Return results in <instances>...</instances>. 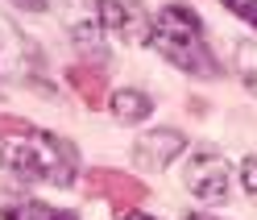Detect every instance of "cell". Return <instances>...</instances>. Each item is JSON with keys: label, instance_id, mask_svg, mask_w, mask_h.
<instances>
[{"label": "cell", "instance_id": "cell-1", "mask_svg": "<svg viewBox=\"0 0 257 220\" xmlns=\"http://www.w3.org/2000/svg\"><path fill=\"white\" fill-rule=\"evenodd\" d=\"M0 166L29 183L71 187L79 175V150L67 137L38 129L21 117H0Z\"/></svg>", "mask_w": 257, "mask_h": 220}, {"label": "cell", "instance_id": "cell-2", "mask_svg": "<svg viewBox=\"0 0 257 220\" xmlns=\"http://www.w3.org/2000/svg\"><path fill=\"white\" fill-rule=\"evenodd\" d=\"M150 42L158 46V54H162L166 62H174V67L187 71V75H199V79L220 75V58L212 54V46H207V38H203L199 13L191 5H183V0L158 9V21H154V38Z\"/></svg>", "mask_w": 257, "mask_h": 220}, {"label": "cell", "instance_id": "cell-3", "mask_svg": "<svg viewBox=\"0 0 257 220\" xmlns=\"http://www.w3.org/2000/svg\"><path fill=\"white\" fill-rule=\"evenodd\" d=\"M95 13H100V25L124 46H146L154 38V17L141 0H95Z\"/></svg>", "mask_w": 257, "mask_h": 220}, {"label": "cell", "instance_id": "cell-4", "mask_svg": "<svg viewBox=\"0 0 257 220\" xmlns=\"http://www.w3.org/2000/svg\"><path fill=\"white\" fill-rule=\"evenodd\" d=\"M83 187H87V195L108 199L116 212H133L137 203H146V199H150V187L141 183V179L124 175V170H112V166H91Z\"/></svg>", "mask_w": 257, "mask_h": 220}, {"label": "cell", "instance_id": "cell-5", "mask_svg": "<svg viewBox=\"0 0 257 220\" xmlns=\"http://www.w3.org/2000/svg\"><path fill=\"white\" fill-rule=\"evenodd\" d=\"M183 183H187V191L195 199L216 203V199L228 195L232 166H228V158H220V154H191V162L183 170Z\"/></svg>", "mask_w": 257, "mask_h": 220}, {"label": "cell", "instance_id": "cell-6", "mask_svg": "<svg viewBox=\"0 0 257 220\" xmlns=\"http://www.w3.org/2000/svg\"><path fill=\"white\" fill-rule=\"evenodd\" d=\"M187 150V137L179 129H150L133 141V162L141 170H166Z\"/></svg>", "mask_w": 257, "mask_h": 220}, {"label": "cell", "instance_id": "cell-7", "mask_svg": "<svg viewBox=\"0 0 257 220\" xmlns=\"http://www.w3.org/2000/svg\"><path fill=\"white\" fill-rule=\"evenodd\" d=\"M67 83L79 100H83L87 108H100L108 100V83H104V71L91 67V62H71L67 67Z\"/></svg>", "mask_w": 257, "mask_h": 220}, {"label": "cell", "instance_id": "cell-8", "mask_svg": "<svg viewBox=\"0 0 257 220\" xmlns=\"http://www.w3.org/2000/svg\"><path fill=\"white\" fill-rule=\"evenodd\" d=\"M0 220H79V212L54 208V203H42V199H9L0 208Z\"/></svg>", "mask_w": 257, "mask_h": 220}, {"label": "cell", "instance_id": "cell-9", "mask_svg": "<svg viewBox=\"0 0 257 220\" xmlns=\"http://www.w3.org/2000/svg\"><path fill=\"white\" fill-rule=\"evenodd\" d=\"M108 108H112V117L120 125H137V121H146L154 113V100L146 91H137V87H124V91H116V96L108 100Z\"/></svg>", "mask_w": 257, "mask_h": 220}, {"label": "cell", "instance_id": "cell-10", "mask_svg": "<svg viewBox=\"0 0 257 220\" xmlns=\"http://www.w3.org/2000/svg\"><path fill=\"white\" fill-rule=\"evenodd\" d=\"M232 67H236V79L257 96V42H236V50H232Z\"/></svg>", "mask_w": 257, "mask_h": 220}, {"label": "cell", "instance_id": "cell-11", "mask_svg": "<svg viewBox=\"0 0 257 220\" xmlns=\"http://www.w3.org/2000/svg\"><path fill=\"white\" fill-rule=\"evenodd\" d=\"M220 5L228 9V13H236V17L245 21V25H253V29H257V0H220Z\"/></svg>", "mask_w": 257, "mask_h": 220}, {"label": "cell", "instance_id": "cell-12", "mask_svg": "<svg viewBox=\"0 0 257 220\" xmlns=\"http://www.w3.org/2000/svg\"><path fill=\"white\" fill-rule=\"evenodd\" d=\"M240 187H245L249 195H257V154H249V158L240 162Z\"/></svg>", "mask_w": 257, "mask_h": 220}, {"label": "cell", "instance_id": "cell-13", "mask_svg": "<svg viewBox=\"0 0 257 220\" xmlns=\"http://www.w3.org/2000/svg\"><path fill=\"white\" fill-rule=\"evenodd\" d=\"M13 5L25 9V13H46V5H50V0H13Z\"/></svg>", "mask_w": 257, "mask_h": 220}, {"label": "cell", "instance_id": "cell-14", "mask_svg": "<svg viewBox=\"0 0 257 220\" xmlns=\"http://www.w3.org/2000/svg\"><path fill=\"white\" fill-rule=\"evenodd\" d=\"M116 220H154V216H146V212H120Z\"/></svg>", "mask_w": 257, "mask_h": 220}, {"label": "cell", "instance_id": "cell-15", "mask_svg": "<svg viewBox=\"0 0 257 220\" xmlns=\"http://www.w3.org/2000/svg\"><path fill=\"white\" fill-rule=\"evenodd\" d=\"M183 220H220V216H212V212H187Z\"/></svg>", "mask_w": 257, "mask_h": 220}]
</instances>
